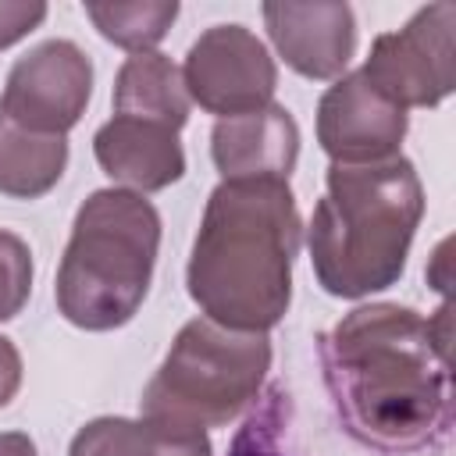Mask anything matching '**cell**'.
Listing matches in <instances>:
<instances>
[{
    "mask_svg": "<svg viewBox=\"0 0 456 456\" xmlns=\"http://www.w3.org/2000/svg\"><path fill=\"white\" fill-rule=\"evenodd\" d=\"M86 18L103 39L128 53H150L178 18L175 0H135V4H86Z\"/></svg>",
    "mask_w": 456,
    "mask_h": 456,
    "instance_id": "obj_16",
    "label": "cell"
},
{
    "mask_svg": "<svg viewBox=\"0 0 456 456\" xmlns=\"http://www.w3.org/2000/svg\"><path fill=\"white\" fill-rule=\"evenodd\" d=\"M46 21V4L39 0H0V50L25 39Z\"/></svg>",
    "mask_w": 456,
    "mask_h": 456,
    "instance_id": "obj_19",
    "label": "cell"
},
{
    "mask_svg": "<svg viewBox=\"0 0 456 456\" xmlns=\"http://www.w3.org/2000/svg\"><path fill=\"white\" fill-rule=\"evenodd\" d=\"M410 118L360 71L335 78L317 103V142L331 164H378L399 157Z\"/></svg>",
    "mask_w": 456,
    "mask_h": 456,
    "instance_id": "obj_9",
    "label": "cell"
},
{
    "mask_svg": "<svg viewBox=\"0 0 456 456\" xmlns=\"http://www.w3.org/2000/svg\"><path fill=\"white\" fill-rule=\"evenodd\" d=\"M424 217V185L399 153L378 164H328L306 246L317 285L338 299L392 289Z\"/></svg>",
    "mask_w": 456,
    "mask_h": 456,
    "instance_id": "obj_3",
    "label": "cell"
},
{
    "mask_svg": "<svg viewBox=\"0 0 456 456\" xmlns=\"http://www.w3.org/2000/svg\"><path fill=\"white\" fill-rule=\"evenodd\" d=\"M182 82L207 114L235 118L274 103L278 64L264 39L246 25H210L189 46Z\"/></svg>",
    "mask_w": 456,
    "mask_h": 456,
    "instance_id": "obj_7",
    "label": "cell"
},
{
    "mask_svg": "<svg viewBox=\"0 0 456 456\" xmlns=\"http://www.w3.org/2000/svg\"><path fill=\"white\" fill-rule=\"evenodd\" d=\"M68 167V139L18 125L0 107V192L11 200L46 196Z\"/></svg>",
    "mask_w": 456,
    "mask_h": 456,
    "instance_id": "obj_15",
    "label": "cell"
},
{
    "mask_svg": "<svg viewBox=\"0 0 456 456\" xmlns=\"http://www.w3.org/2000/svg\"><path fill=\"white\" fill-rule=\"evenodd\" d=\"M93 157L100 171L128 192H160L185 175V150L178 132L157 121L114 114L93 135Z\"/></svg>",
    "mask_w": 456,
    "mask_h": 456,
    "instance_id": "obj_12",
    "label": "cell"
},
{
    "mask_svg": "<svg viewBox=\"0 0 456 456\" xmlns=\"http://www.w3.org/2000/svg\"><path fill=\"white\" fill-rule=\"evenodd\" d=\"M110 103H114V114L157 121L175 132H182V125L189 121V107H192L185 82H182V68L171 64V57L157 50L125 57V64L114 75Z\"/></svg>",
    "mask_w": 456,
    "mask_h": 456,
    "instance_id": "obj_14",
    "label": "cell"
},
{
    "mask_svg": "<svg viewBox=\"0 0 456 456\" xmlns=\"http://www.w3.org/2000/svg\"><path fill=\"white\" fill-rule=\"evenodd\" d=\"M93 96V61L71 39H46L21 53L4 82L0 107L25 128L68 135Z\"/></svg>",
    "mask_w": 456,
    "mask_h": 456,
    "instance_id": "obj_8",
    "label": "cell"
},
{
    "mask_svg": "<svg viewBox=\"0 0 456 456\" xmlns=\"http://www.w3.org/2000/svg\"><path fill=\"white\" fill-rule=\"evenodd\" d=\"M160 249L157 207L128 189H96L82 200L57 267V314L82 331L128 324L153 281Z\"/></svg>",
    "mask_w": 456,
    "mask_h": 456,
    "instance_id": "obj_4",
    "label": "cell"
},
{
    "mask_svg": "<svg viewBox=\"0 0 456 456\" xmlns=\"http://www.w3.org/2000/svg\"><path fill=\"white\" fill-rule=\"evenodd\" d=\"M303 221L285 178L217 182L185 264L200 314L232 331H271L292 303Z\"/></svg>",
    "mask_w": 456,
    "mask_h": 456,
    "instance_id": "obj_2",
    "label": "cell"
},
{
    "mask_svg": "<svg viewBox=\"0 0 456 456\" xmlns=\"http://www.w3.org/2000/svg\"><path fill=\"white\" fill-rule=\"evenodd\" d=\"M0 456H39V449L25 431H0Z\"/></svg>",
    "mask_w": 456,
    "mask_h": 456,
    "instance_id": "obj_21",
    "label": "cell"
},
{
    "mask_svg": "<svg viewBox=\"0 0 456 456\" xmlns=\"http://www.w3.org/2000/svg\"><path fill=\"white\" fill-rule=\"evenodd\" d=\"M360 75L395 107H438L456 89V7H420L403 28L381 32Z\"/></svg>",
    "mask_w": 456,
    "mask_h": 456,
    "instance_id": "obj_6",
    "label": "cell"
},
{
    "mask_svg": "<svg viewBox=\"0 0 456 456\" xmlns=\"http://www.w3.org/2000/svg\"><path fill=\"white\" fill-rule=\"evenodd\" d=\"M68 456H214L207 431L150 417H96L82 424Z\"/></svg>",
    "mask_w": 456,
    "mask_h": 456,
    "instance_id": "obj_13",
    "label": "cell"
},
{
    "mask_svg": "<svg viewBox=\"0 0 456 456\" xmlns=\"http://www.w3.org/2000/svg\"><path fill=\"white\" fill-rule=\"evenodd\" d=\"M317 356L342 428L385 456L428 449L449 431V299L424 317L399 303L349 310Z\"/></svg>",
    "mask_w": 456,
    "mask_h": 456,
    "instance_id": "obj_1",
    "label": "cell"
},
{
    "mask_svg": "<svg viewBox=\"0 0 456 456\" xmlns=\"http://www.w3.org/2000/svg\"><path fill=\"white\" fill-rule=\"evenodd\" d=\"M267 370L271 338L264 331H232L192 317L146 381L139 417L200 431L228 428L260 399Z\"/></svg>",
    "mask_w": 456,
    "mask_h": 456,
    "instance_id": "obj_5",
    "label": "cell"
},
{
    "mask_svg": "<svg viewBox=\"0 0 456 456\" xmlns=\"http://www.w3.org/2000/svg\"><path fill=\"white\" fill-rule=\"evenodd\" d=\"M210 160L221 182H289L299 160V125L281 103H267L235 118H217V125L210 128Z\"/></svg>",
    "mask_w": 456,
    "mask_h": 456,
    "instance_id": "obj_11",
    "label": "cell"
},
{
    "mask_svg": "<svg viewBox=\"0 0 456 456\" xmlns=\"http://www.w3.org/2000/svg\"><path fill=\"white\" fill-rule=\"evenodd\" d=\"M264 28L278 57L310 82H335L356 53V18L349 4H264Z\"/></svg>",
    "mask_w": 456,
    "mask_h": 456,
    "instance_id": "obj_10",
    "label": "cell"
},
{
    "mask_svg": "<svg viewBox=\"0 0 456 456\" xmlns=\"http://www.w3.org/2000/svg\"><path fill=\"white\" fill-rule=\"evenodd\" d=\"M21 353H18V346L7 338V335H0V410L18 395V388H21Z\"/></svg>",
    "mask_w": 456,
    "mask_h": 456,
    "instance_id": "obj_20",
    "label": "cell"
},
{
    "mask_svg": "<svg viewBox=\"0 0 456 456\" xmlns=\"http://www.w3.org/2000/svg\"><path fill=\"white\" fill-rule=\"evenodd\" d=\"M267 399L271 403L264 410H256L242 424V431L235 435L228 456H289V452H281V428H285V420H281L278 392H271Z\"/></svg>",
    "mask_w": 456,
    "mask_h": 456,
    "instance_id": "obj_18",
    "label": "cell"
},
{
    "mask_svg": "<svg viewBox=\"0 0 456 456\" xmlns=\"http://www.w3.org/2000/svg\"><path fill=\"white\" fill-rule=\"evenodd\" d=\"M32 249L21 235L0 228V324L14 321L32 296Z\"/></svg>",
    "mask_w": 456,
    "mask_h": 456,
    "instance_id": "obj_17",
    "label": "cell"
}]
</instances>
